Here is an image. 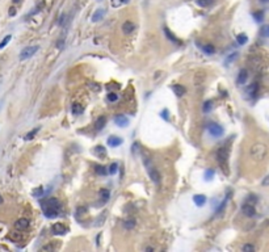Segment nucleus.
I'll return each instance as SVG.
<instances>
[{
	"instance_id": "obj_1",
	"label": "nucleus",
	"mask_w": 269,
	"mask_h": 252,
	"mask_svg": "<svg viewBox=\"0 0 269 252\" xmlns=\"http://www.w3.org/2000/svg\"><path fill=\"white\" fill-rule=\"evenodd\" d=\"M41 206H42V211L43 214L46 215V218H55V217L59 215L61 213V204L57 198L51 197V198H47L45 201H41Z\"/></svg>"
},
{
	"instance_id": "obj_2",
	"label": "nucleus",
	"mask_w": 269,
	"mask_h": 252,
	"mask_svg": "<svg viewBox=\"0 0 269 252\" xmlns=\"http://www.w3.org/2000/svg\"><path fill=\"white\" fill-rule=\"evenodd\" d=\"M143 164H144V168H146V171H147L148 176L151 177V180L155 184H159L160 183V173L156 169L155 165H154L152 160L150 159L148 156H143Z\"/></svg>"
},
{
	"instance_id": "obj_3",
	"label": "nucleus",
	"mask_w": 269,
	"mask_h": 252,
	"mask_svg": "<svg viewBox=\"0 0 269 252\" xmlns=\"http://www.w3.org/2000/svg\"><path fill=\"white\" fill-rule=\"evenodd\" d=\"M267 152H268V148H267V146L263 143H255L250 150L251 158L257 161L264 160V158L267 156Z\"/></svg>"
},
{
	"instance_id": "obj_4",
	"label": "nucleus",
	"mask_w": 269,
	"mask_h": 252,
	"mask_svg": "<svg viewBox=\"0 0 269 252\" xmlns=\"http://www.w3.org/2000/svg\"><path fill=\"white\" fill-rule=\"evenodd\" d=\"M217 158V161H218V164L221 165V168H222V171L226 173H228V164H227V161H228V151H227V148L226 147H221L218 151H217V155H215Z\"/></svg>"
},
{
	"instance_id": "obj_5",
	"label": "nucleus",
	"mask_w": 269,
	"mask_h": 252,
	"mask_svg": "<svg viewBox=\"0 0 269 252\" xmlns=\"http://www.w3.org/2000/svg\"><path fill=\"white\" fill-rule=\"evenodd\" d=\"M38 50H39V46H38V45L24 47V49L21 50V53H20V61H26V59L32 58Z\"/></svg>"
},
{
	"instance_id": "obj_6",
	"label": "nucleus",
	"mask_w": 269,
	"mask_h": 252,
	"mask_svg": "<svg viewBox=\"0 0 269 252\" xmlns=\"http://www.w3.org/2000/svg\"><path fill=\"white\" fill-rule=\"evenodd\" d=\"M208 131H209V134H210L211 137L219 138V137L223 135L224 129H223L221 125H218V124H210V125L208 126Z\"/></svg>"
},
{
	"instance_id": "obj_7",
	"label": "nucleus",
	"mask_w": 269,
	"mask_h": 252,
	"mask_svg": "<svg viewBox=\"0 0 269 252\" xmlns=\"http://www.w3.org/2000/svg\"><path fill=\"white\" fill-rule=\"evenodd\" d=\"M114 124H116L118 128H126L130 124V120L124 114H118V116L114 117Z\"/></svg>"
},
{
	"instance_id": "obj_8",
	"label": "nucleus",
	"mask_w": 269,
	"mask_h": 252,
	"mask_svg": "<svg viewBox=\"0 0 269 252\" xmlns=\"http://www.w3.org/2000/svg\"><path fill=\"white\" fill-rule=\"evenodd\" d=\"M51 231L54 235H65L67 232V227L63 223H54L51 227Z\"/></svg>"
},
{
	"instance_id": "obj_9",
	"label": "nucleus",
	"mask_w": 269,
	"mask_h": 252,
	"mask_svg": "<svg viewBox=\"0 0 269 252\" xmlns=\"http://www.w3.org/2000/svg\"><path fill=\"white\" fill-rule=\"evenodd\" d=\"M105 15H106V11L104 9V8H98V9L95 11V13L92 15V22L101 21V20L105 17Z\"/></svg>"
},
{
	"instance_id": "obj_10",
	"label": "nucleus",
	"mask_w": 269,
	"mask_h": 252,
	"mask_svg": "<svg viewBox=\"0 0 269 252\" xmlns=\"http://www.w3.org/2000/svg\"><path fill=\"white\" fill-rule=\"evenodd\" d=\"M15 227L17 228V230H20V231L26 230V228L29 227V220H28L26 218H20V219H17L15 222Z\"/></svg>"
},
{
	"instance_id": "obj_11",
	"label": "nucleus",
	"mask_w": 269,
	"mask_h": 252,
	"mask_svg": "<svg viewBox=\"0 0 269 252\" xmlns=\"http://www.w3.org/2000/svg\"><path fill=\"white\" fill-rule=\"evenodd\" d=\"M122 143H124V139L117 135H112L108 138V144L110 147H118V146H121Z\"/></svg>"
},
{
	"instance_id": "obj_12",
	"label": "nucleus",
	"mask_w": 269,
	"mask_h": 252,
	"mask_svg": "<svg viewBox=\"0 0 269 252\" xmlns=\"http://www.w3.org/2000/svg\"><path fill=\"white\" fill-rule=\"evenodd\" d=\"M172 91H173V93H175L177 97H181V96H184V94L187 93V88H185L184 85H181V84L172 85Z\"/></svg>"
},
{
	"instance_id": "obj_13",
	"label": "nucleus",
	"mask_w": 269,
	"mask_h": 252,
	"mask_svg": "<svg viewBox=\"0 0 269 252\" xmlns=\"http://www.w3.org/2000/svg\"><path fill=\"white\" fill-rule=\"evenodd\" d=\"M242 211H243V214L246 215V217H254L255 215V207L252 206V205H250V204H246V205H243V207H242Z\"/></svg>"
},
{
	"instance_id": "obj_14",
	"label": "nucleus",
	"mask_w": 269,
	"mask_h": 252,
	"mask_svg": "<svg viewBox=\"0 0 269 252\" xmlns=\"http://www.w3.org/2000/svg\"><path fill=\"white\" fill-rule=\"evenodd\" d=\"M134 29H135V25H134L131 21H125L124 24H122V31H124L125 34L133 33Z\"/></svg>"
},
{
	"instance_id": "obj_15",
	"label": "nucleus",
	"mask_w": 269,
	"mask_h": 252,
	"mask_svg": "<svg viewBox=\"0 0 269 252\" xmlns=\"http://www.w3.org/2000/svg\"><path fill=\"white\" fill-rule=\"evenodd\" d=\"M247 79H248V72H247V70H244V68H243V70H240V72H239V75H238V79H236L238 84H239V85L246 84Z\"/></svg>"
},
{
	"instance_id": "obj_16",
	"label": "nucleus",
	"mask_w": 269,
	"mask_h": 252,
	"mask_svg": "<svg viewBox=\"0 0 269 252\" xmlns=\"http://www.w3.org/2000/svg\"><path fill=\"white\" fill-rule=\"evenodd\" d=\"M193 201H194V204L197 205V206L201 207L206 204V197H205L204 194H196L194 197H193Z\"/></svg>"
},
{
	"instance_id": "obj_17",
	"label": "nucleus",
	"mask_w": 269,
	"mask_h": 252,
	"mask_svg": "<svg viewBox=\"0 0 269 252\" xmlns=\"http://www.w3.org/2000/svg\"><path fill=\"white\" fill-rule=\"evenodd\" d=\"M71 112H72L74 116H79V114H81L84 112V108H83L80 104L75 102V104H72V106H71Z\"/></svg>"
},
{
	"instance_id": "obj_18",
	"label": "nucleus",
	"mask_w": 269,
	"mask_h": 252,
	"mask_svg": "<svg viewBox=\"0 0 269 252\" xmlns=\"http://www.w3.org/2000/svg\"><path fill=\"white\" fill-rule=\"evenodd\" d=\"M93 154L95 155H97L98 158H105L106 156V150L104 146H96L93 150Z\"/></svg>"
},
{
	"instance_id": "obj_19",
	"label": "nucleus",
	"mask_w": 269,
	"mask_h": 252,
	"mask_svg": "<svg viewBox=\"0 0 269 252\" xmlns=\"http://www.w3.org/2000/svg\"><path fill=\"white\" fill-rule=\"evenodd\" d=\"M100 198H101V202H102V204L108 202L109 198H110V192L108 191V189L102 188L101 191H100Z\"/></svg>"
},
{
	"instance_id": "obj_20",
	"label": "nucleus",
	"mask_w": 269,
	"mask_h": 252,
	"mask_svg": "<svg viewBox=\"0 0 269 252\" xmlns=\"http://www.w3.org/2000/svg\"><path fill=\"white\" fill-rule=\"evenodd\" d=\"M163 30H164V34H165V37H167V38H168V39H169V41H171V42H173V43H177V42H179V39L176 38V35L173 34L172 31L168 29V28H164Z\"/></svg>"
},
{
	"instance_id": "obj_21",
	"label": "nucleus",
	"mask_w": 269,
	"mask_h": 252,
	"mask_svg": "<svg viewBox=\"0 0 269 252\" xmlns=\"http://www.w3.org/2000/svg\"><path fill=\"white\" fill-rule=\"evenodd\" d=\"M106 124V118L105 117H98L97 121L95 122V129L96 130H102L104 129V126Z\"/></svg>"
},
{
	"instance_id": "obj_22",
	"label": "nucleus",
	"mask_w": 269,
	"mask_h": 252,
	"mask_svg": "<svg viewBox=\"0 0 269 252\" xmlns=\"http://www.w3.org/2000/svg\"><path fill=\"white\" fill-rule=\"evenodd\" d=\"M202 51L206 55H213L215 53V47L213 46V45H210V43H208V45H205L204 47H202Z\"/></svg>"
},
{
	"instance_id": "obj_23",
	"label": "nucleus",
	"mask_w": 269,
	"mask_h": 252,
	"mask_svg": "<svg viewBox=\"0 0 269 252\" xmlns=\"http://www.w3.org/2000/svg\"><path fill=\"white\" fill-rule=\"evenodd\" d=\"M257 89H259V84H257V83H252V84L248 87L247 92H248V94H251V96H255V94L257 93Z\"/></svg>"
},
{
	"instance_id": "obj_24",
	"label": "nucleus",
	"mask_w": 269,
	"mask_h": 252,
	"mask_svg": "<svg viewBox=\"0 0 269 252\" xmlns=\"http://www.w3.org/2000/svg\"><path fill=\"white\" fill-rule=\"evenodd\" d=\"M135 219H126L125 222H124V227L126 228V230H133L134 227H135Z\"/></svg>"
},
{
	"instance_id": "obj_25",
	"label": "nucleus",
	"mask_w": 269,
	"mask_h": 252,
	"mask_svg": "<svg viewBox=\"0 0 269 252\" xmlns=\"http://www.w3.org/2000/svg\"><path fill=\"white\" fill-rule=\"evenodd\" d=\"M196 3L198 4L200 7L202 8H206V7H210L213 3H214V0H196Z\"/></svg>"
},
{
	"instance_id": "obj_26",
	"label": "nucleus",
	"mask_w": 269,
	"mask_h": 252,
	"mask_svg": "<svg viewBox=\"0 0 269 252\" xmlns=\"http://www.w3.org/2000/svg\"><path fill=\"white\" fill-rule=\"evenodd\" d=\"M95 171H96V173H97V175H100V176H105L106 173H108V169H106L104 165H96Z\"/></svg>"
},
{
	"instance_id": "obj_27",
	"label": "nucleus",
	"mask_w": 269,
	"mask_h": 252,
	"mask_svg": "<svg viewBox=\"0 0 269 252\" xmlns=\"http://www.w3.org/2000/svg\"><path fill=\"white\" fill-rule=\"evenodd\" d=\"M38 131H39V128H35V129H33V130H30V131L25 135V139H26V141L33 139V138H34L35 135H37V133H38Z\"/></svg>"
},
{
	"instance_id": "obj_28",
	"label": "nucleus",
	"mask_w": 269,
	"mask_h": 252,
	"mask_svg": "<svg viewBox=\"0 0 269 252\" xmlns=\"http://www.w3.org/2000/svg\"><path fill=\"white\" fill-rule=\"evenodd\" d=\"M236 41H238L239 45H246V43L248 42V37L246 34H239L238 37H236Z\"/></svg>"
},
{
	"instance_id": "obj_29",
	"label": "nucleus",
	"mask_w": 269,
	"mask_h": 252,
	"mask_svg": "<svg viewBox=\"0 0 269 252\" xmlns=\"http://www.w3.org/2000/svg\"><path fill=\"white\" fill-rule=\"evenodd\" d=\"M252 16H254V18H255V20H256V21H257V22H261V21H263V20H264V13H263V12H261V11H257V12H254V15H252Z\"/></svg>"
},
{
	"instance_id": "obj_30",
	"label": "nucleus",
	"mask_w": 269,
	"mask_h": 252,
	"mask_svg": "<svg viewBox=\"0 0 269 252\" xmlns=\"http://www.w3.org/2000/svg\"><path fill=\"white\" fill-rule=\"evenodd\" d=\"M131 152L134 154V155H139V152H141V144L138 143V142L133 143V146H131Z\"/></svg>"
},
{
	"instance_id": "obj_31",
	"label": "nucleus",
	"mask_w": 269,
	"mask_h": 252,
	"mask_svg": "<svg viewBox=\"0 0 269 252\" xmlns=\"http://www.w3.org/2000/svg\"><path fill=\"white\" fill-rule=\"evenodd\" d=\"M236 58H238V53H235V51H234V53H231V54L226 58V65H230V63H232Z\"/></svg>"
},
{
	"instance_id": "obj_32",
	"label": "nucleus",
	"mask_w": 269,
	"mask_h": 252,
	"mask_svg": "<svg viewBox=\"0 0 269 252\" xmlns=\"http://www.w3.org/2000/svg\"><path fill=\"white\" fill-rule=\"evenodd\" d=\"M11 38H12V35H11V34H8V35H5V37H4V39H3L2 42H0V50L4 49V47H5V46L8 45V42L11 41Z\"/></svg>"
},
{
	"instance_id": "obj_33",
	"label": "nucleus",
	"mask_w": 269,
	"mask_h": 252,
	"mask_svg": "<svg viewBox=\"0 0 269 252\" xmlns=\"http://www.w3.org/2000/svg\"><path fill=\"white\" fill-rule=\"evenodd\" d=\"M117 171H118V164L117 163H112V164H110V167L108 169V172L110 173V175H116Z\"/></svg>"
},
{
	"instance_id": "obj_34",
	"label": "nucleus",
	"mask_w": 269,
	"mask_h": 252,
	"mask_svg": "<svg viewBox=\"0 0 269 252\" xmlns=\"http://www.w3.org/2000/svg\"><path fill=\"white\" fill-rule=\"evenodd\" d=\"M204 176H205V180H213V177H214V171H213V169H206Z\"/></svg>"
},
{
	"instance_id": "obj_35",
	"label": "nucleus",
	"mask_w": 269,
	"mask_h": 252,
	"mask_svg": "<svg viewBox=\"0 0 269 252\" xmlns=\"http://www.w3.org/2000/svg\"><path fill=\"white\" fill-rule=\"evenodd\" d=\"M211 108H213V101H211V100H209V101H206V102L204 104V112H205V113L210 112Z\"/></svg>"
},
{
	"instance_id": "obj_36",
	"label": "nucleus",
	"mask_w": 269,
	"mask_h": 252,
	"mask_svg": "<svg viewBox=\"0 0 269 252\" xmlns=\"http://www.w3.org/2000/svg\"><path fill=\"white\" fill-rule=\"evenodd\" d=\"M260 33H261L263 37H269V24H267V25H264V26L261 28Z\"/></svg>"
},
{
	"instance_id": "obj_37",
	"label": "nucleus",
	"mask_w": 269,
	"mask_h": 252,
	"mask_svg": "<svg viewBox=\"0 0 269 252\" xmlns=\"http://www.w3.org/2000/svg\"><path fill=\"white\" fill-rule=\"evenodd\" d=\"M117 100H118V94H117V93H114V92L108 93V101H110V102H116Z\"/></svg>"
},
{
	"instance_id": "obj_38",
	"label": "nucleus",
	"mask_w": 269,
	"mask_h": 252,
	"mask_svg": "<svg viewBox=\"0 0 269 252\" xmlns=\"http://www.w3.org/2000/svg\"><path fill=\"white\" fill-rule=\"evenodd\" d=\"M43 194H45V191H43V188H41V187L37 188V189H35V191L33 192V196H34V197H41V196H43Z\"/></svg>"
},
{
	"instance_id": "obj_39",
	"label": "nucleus",
	"mask_w": 269,
	"mask_h": 252,
	"mask_svg": "<svg viewBox=\"0 0 269 252\" xmlns=\"http://www.w3.org/2000/svg\"><path fill=\"white\" fill-rule=\"evenodd\" d=\"M227 200H228V198H227V197H226V198H224V200H223V202H222V204H221V205H219V207H217V214H219V213H222V211H223V209H224V207H226V204H227Z\"/></svg>"
},
{
	"instance_id": "obj_40",
	"label": "nucleus",
	"mask_w": 269,
	"mask_h": 252,
	"mask_svg": "<svg viewBox=\"0 0 269 252\" xmlns=\"http://www.w3.org/2000/svg\"><path fill=\"white\" fill-rule=\"evenodd\" d=\"M160 116H161V118L163 120H169V112H168V109H163L161 110V113H160Z\"/></svg>"
},
{
	"instance_id": "obj_41",
	"label": "nucleus",
	"mask_w": 269,
	"mask_h": 252,
	"mask_svg": "<svg viewBox=\"0 0 269 252\" xmlns=\"http://www.w3.org/2000/svg\"><path fill=\"white\" fill-rule=\"evenodd\" d=\"M242 250L244 252H248V251H255V246H252V244H244V246L242 247Z\"/></svg>"
},
{
	"instance_id": "obj_42",
	"label": "nucleus",
	"mask_w": 269,
	"mask_h": 252,
	"mask_svg": "<svg viewBox=\"0 0 269 252\" xmlns=\"http://www.w3.org/2000/svg\"><path fill=\"white\" fill-rule=\"evenodd\" d=\"M124 4V0H112V7H120Z\"/></svg>"
},
{
	"instance_id": "obj_43",
	"label": "nucleus",
	"mask_w": 269,
	"mask_h": 252,
	"mask_svg": "<svg viewBox=\"0 0 269 252\" xmlns=\"http://www.w3.org/2000/svg\"><path fill=\"white\" fill-rule=\"evenodd\" d=\"M65 22H66V15H62L59 17V25H65Z\"/></svg>"
},
{
	"instance_id": "obj_44",
	"label": "nucleus",
	"mask_w": 269,
	"mask_h": 252,
	"mask_svg": "<svg viewBox=\"0 0 269 252\" xmlns=\"http://www.w3.org/2000/svg\"><path fill=\"white\" fill-rule=\"evenodd\" d=\"M9 15H11V16H15V15H16V9H15L13 7H12L11 9H9Z\"/></svg>"
},
{
	"instance_id": "obj_45",
	"label": "nucleus",
	"mask_w": 269,
	"mask_h": 252,
	"mask_svg": "<svg viewBox=\"0 0 269 252\" xmlns=\"http://www.w3.org/2000/svg\"><path fill=\"white\" fill-rule=\"evenodd\" d=\"M265 179H267V180H264V181H263V184H264V185H268V184H269V176H267Z\"/></svg>"
},
{
	"instance_id": "obj_46",
	"label": "nucleus",
	"mask_w": 269,
	"mask_h": 252,
	"mask_svg": "<svg viewBox=\"0 0 269 252\" xmlns=\"http://www.w3.org/2000/svg\"><path fill=\"white\" fill-rule=\"evenodd\" d=\"M42 250H43V251H46V250H50V251H51V250H53V247H51V246H46V247H43Z\"/></svg>"
},
{
	"instance_id": "obj_47",
	"label": "nucleus",
	"mask_w": 269,
	"mask_h": 252,
	"mask_svg": "<svg viewBox=\"0 0 269 252\" xmlns=\"http://www.w3.org/2000/svg\"><path fill=\"white\" fill-rule=\"evenodd\" d=\"M12 2H13L15 4H17V3H20V2H21V0H12Z\"/></svg>"
},
{
	"instance_id": "obj_48",
	"label": "nucleus",
	"mask_w": 269,
	"mask_h": 252,
	"mask_svg": "<svg viewBox=\"0 0 269 252\" xmlns=\"http://www.w3.org/2000/svg\"><path fill=\"white\" fill-rule=\"evenodd\" d=\"M261 3H269V0H260Z\"/></svg>"
},
{
	"instance_id": "obj_49",
	"label": "nucleus",
	"mask_w": 269,
	"mask_h": 252,
	"mask_svg": "<svg viewBox=\"0 0 269 252\" xmlns=\"http://www.w3.org/2000/svg\"><path fill=\"white\" fill-rule=\"evenodd\" d=\"M2 202H3V198H2V196H0V204H2Z\"/></svg>"
},
{
	"instance_id": "obj_50",
	"label": "nucleus",
	"mask_w": 269,
	"mask_h": 252,
	"mask_svg": "<svg viewBox=\"0 0 269 252\" xmlns=\"http://www.w3.org/2000/svg\"><path fill=\"white\" fill-rule=\"evenodd\" d=\"M0 83H2V76H0Z\"/></svg>"
},
{
	"instance_id": "obj_51",
	"label": "nucleus",
	"mask_w": 269,
	"mask_h": 252,
	"mask_svg": "<svg viewBox=\"0 0 269 252\" xmlns=\"http://www.w3.org/2000/svg\"><path fill=\"white\" fill-rule=\"evenodd\" d=\"M97 2H102V0H97Z\"/></svg>"
}]
</instances>
